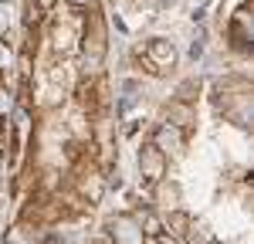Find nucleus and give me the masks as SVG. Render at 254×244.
<instances>
[{"label": "nucleus", "mask_w": 254, "mask_h": 244, "mask_svg": "<svg viewBox=\"0 0 254 244\" xmlns=\"http://www.w3.org/2000/svg\"><path fill=\"white\" fill-rule=\"evenodd\" d=\"M149 55L159 61V71H163L166 64H173V44H153V48H149Z\"/></svg>", "instance_id": "1"}, {"label": "nucleus", "mask_w": 254, "mask_h": 244, "mask_svg": "<svg viewBox=\"0 0 254 244\" xmlns=\"http://www.w3.org/2000/svg\"><path fill=\"white\" fill-rule=\"evenodd\" d=\"M71 3H85V0H71Z\"/></svg>", "instance_id": "2"}]
</instances>
